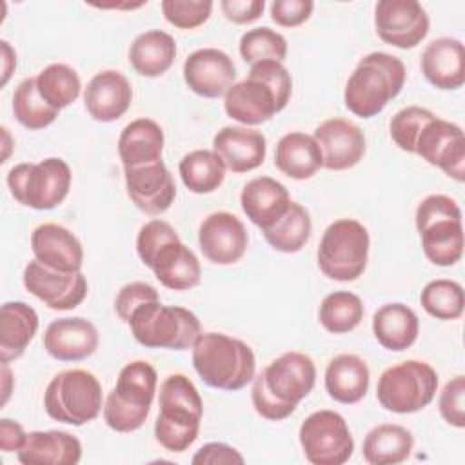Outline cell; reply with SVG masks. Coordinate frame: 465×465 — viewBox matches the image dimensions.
Listing matches in <instances>:
<instances>
[{
  "label": "cell",
  "mask_w": 465,
  "mask_h": 465,
  "mask_svg": "<svg viewBox=\"0 0 465 465\" xmlns=\"http://www.w3.org/2000/svg\"><path fill=\"white\" fill-rule=\"evenodd\" d=\"M300 445L312 465H343L354 450V440L345 418L329 409L312 412L300 425Z\"/></svg>",
  "instance_id": "7c38bea8"
},
{
  "label": "cell",
  "mask_w": 465,
  "mask_h": 465,
  "mask_svg": "<svg viewBox=\"0 0 465 465\" xmlns=\"http://www.w3.org/2000/svg\"><path fill=\"white\" fill-rule=\"evenodd\" d=\"M311 214L296 202H291L287 211L272 225L262 229L267 243L272 249L287 254L298 252L302 247H305L311 238Z\"/></svg>",
  "instance_id": "d590c367"
},
{
  "label": "cell",
  "mask_w": 465,
  "mask_h": 465,
  "mask_svg": "<svg viewBox=\"0 0 465 465\" xmlns=\"http://www.w3.org/2000/svg\"><path fill=\"white\" fill-rule=\"evenodd\" d=\"M13 113L20 125L31 131H38L51 125L60 111L53 109L40 96L36 78H25L16 85L13 93Z\"/></svg>",
  "instance_id": "ab89813d"
},
{
  "label": "cell",
  "mask_w": 465,
  "mask_h": 465,
  "mask_svg": "<svg viewBox=\"0 0 465 465\" xmlns=\"http://www.w3.org/2000/svg\"><path fill=\"white\" fill-rule=\"evenodd\" d=\"M369 231L354 218H340L325 231L318 245L320 271L336 282L360 278L369 260Z\"/></svg>",
  "instance_id": "9c48e42d"
},
{
  "label": "cell",
  "mask_w": 465,
  "mask_h": 465,
  "mask_svg": "<svg viewBox=\"0 0 465 465\" xmlns=\"http://www.w3.org/2000/svg\"><path fill=\"white\" fill-rule=\"evenodd\" d=\"M372 332L383 349L405 351L418 338L420 320L405 303H385L372 316Z\"/></svg>",
  "instance_id": "1f68e13d"
},
{
  "label": "cell",
  "mask_w": 465,
  "mask_h": 465,
  "mask_svg": "<svg viewBox=\"0 0 465 465\" xmlns=\"http://www.w3.org/2000/svg\"><path fill=\"white\" fill-rule=\"evenodd\" d=\"M198 243L209 262L216 265H232L243 258L249 236L238 216L227 211H218L200 223Z\"/></svg>",
  "instance_id": "e0dca14e"
},
{
  "label": "cell",
  "mask_w": 465,
  "mask_h": 465,
  "mask_svg": "<svg viewBox=\"0 0 465 465\" xmlns=\"http://www.w3.org/2000/svg\"><path fill=\"white\" fill-rule=\"evenodd\" d=\"M374 27L385 44L412 49L429 33V15L416 0H381L374 7Z\"/></svg>",
  "instance_id": "5bb4252c"
},
{
  "label": "cell",
  "mask_w": 465,
  "mask_h": 465,
  "mask_svg": "<svg viewBox=\"0 0 465 465\" xmlns=\"http://www.w3.org/2000/svg\"><path fill=\"white\" fill-rule=\"evenodd\" d=\"M127 325L134 340L147 349L185 351L202 334L194 312L178 305H163L160 300L140 305Z\"/></svg>",
  "instance_id": "52a82bcc"
},
{
  "label": "cell",
  "mask_w": 465,
  "mask_h": 465,
  "mask_svg": "<svg viewBox=\"0 0 465 465\" xmlns=\"http://www.w3.org/2000/svg\"><path fill=\"white\" fill-rule=\"evenodd\" d=\"M369 380V367L356 354H338L325 369V391L338 403H358L367 394Z\"/></svg>",
  "instance_id": "f546056e"
},
{
  "label": "cell",
  "mask_w": 465,
  "mask_h": 465,
  "mask_svg": "<svg viewBox=\"0 0 465 465\" xmlns=\"http://www.w3.org/2000/svg\"><path fill=\"white\" fill-rule=\"evenodd\" d=\"M183 185L194 194L214 193L225 180V165L222 158L209 149L187 153L178 163Z\"/></svg>",
  "instance_id": "8d00e7d4"
},
{
  "label": "cell",
  "mask_w": 465,
  "mask_h": 465,
  "mask_svg": "<svg viewBox=\"0 0 465 465\" xmlns=\"http://www.w3.org/2000/svg\"><path fill=\"white\" fill-rule=\"evenodd\" d=\"M312 138L322 151V167L329 171L354 167L367 149L363 131L345 118H329L322 122L314 129Z\"/></svg>",
  "instance_id": "d6986e66"
},
{
  "label": "cell",
  "mask_w": 465,
  "mask_h": 465,
  "mask_svg": "<svg viewBox=\"0 0 465 465\" xmlns=\"http://www.w3.org/2000/svg\"><path fill=\"white\" fill-rule=\"evenodd\" d=\"M414 154L421 156L427 163L440 167L456 182H463L465 136L460 125L434 116L421 129L414 145Z\"/></svg>",
  "instance_id": "4fadbf2b"
},
{
  "label": "cell",
  "mask_w": 465,
  "mask_h": 465,
  "mask_svg": "<svg viewBox=\"0 0 465 465\" xmlns=\"http://www.w3.org/2000/svg\"><path fill=\"white\" fill-rule=\"evenodd\" d=\"M440 414L452 427H465V378L461 374L449 380L440 394Z\"/></svg>",
  "instance_id": "f6af8a7d"
},
{
  "label": "cell",
  "mask_w": 465,
  "mask_h": 465,
  "mask_svg": "<svg viewBox=\"0 0 465 465\" xmlns=\"http://www.w3.org/2000/svg\"><path fill=\"white\" fill-rule=\"evenodd\" d=\"M213 151L222 158L225 169L232 173H249L265 160V136L251 127L227 125L213 138Z\"/></svg>",
  "instance_id": "cb8c5ba5"
},
{
  "label": "cell",
  "mask_w": 465,
  "mask_h": 465,
  "mask_svg": "<svg viewBox=\"0 0 465 465\" xmlns=\"http://www.w3.org/2000/svg\"><path fill=\"white\" fill-rule=\"evenodd\" d=\"M405 78L407 71L398 56L381 51L369 53L345 84V107L360 118H372L401 93Z\"/></svg>",
  "instance_id": "277c9868"
},
{
  "label": "cell",
  "mask_w": 465,
  "mask_h": 465,
  "mask_svg": "<svg viewBox=\"0 0 465 465\" xmlns=\"http://www.w3.org/2000/svg\"><path fill=\"white\" fill-rule=\"evenodd\" d=\"M143 265L171 291H189L202 280V267L196 254L178 236L160 245Z\"/></svg>",
  "instance_id": "44dd1931"
},
{
  "label": "cell",
  "mask_w": 465,
  "mask_h": 465,
  "mask_svg": "<svg viewBox=\"0 0 465 465\" xmlns=\"http://www.w3.org/2000/svg\"><path fill=\"white\" fill-rule=\"evenodd\" d=\"M194 465H232L243 463V456L231 445L222 441H211L202 445L191 460Z\"/></svg>",
  "instance_id": "681fc988"
},
{
  "label": "cell",
  "mask_w": 465,
  "mask_h": 465,
  "mask_svg": "<svg viewBox=\"0 0 465 465\" xmlns=\"http://www.w3.org/2000/svg\"><path fill=\"white\" fill-rule=\"evenodd\" d=\"M104 394L98 378L84 369L58 372L44 392V409L49 418L67 425H85L104 411Z\"/></svg>",
  "instance_id": "ba28073f"
},
{
  "label": "cell",
  "mask_w": 465,
  "mask_h": 465,
  "mask_svg": "<svg viewBox=\"0 0 465 465\" xmlns=\"http://www.w3.org/2000/svg\"><path fill=\"white\" fill-rule=\"evenodd\" d=\"M2 376H4V398H2V405H4L7 401V398H9V392H11V389H9L11 371H9L7 363H2Z\"/></svg>",
  "instance_id": "db71d44e"
},
{
  "label": "cell",
  "mask_w": 465,
  "mask_h": 465,
  "mask_svg": "<svg viewBox=\"0 0 465 465\" xmlns=\"http://www.w3.org/2000/svg\"><path fill=\"white\" fill-rule=\"evenodd\" d=\"M420 303L425 312L436 320H458L465 307L463 287L458 282L445 278L432 280L423 287Z\"/></svg>",
  "instance_id": "60d3db41"
},
{
  "label": "cell",
  "mask_w": 465,
  "mask_h": 465,
  "mask_svg": "<svg viewBox=\"0 0 465 465\" xmlns=\"http://www.w3.org/2000/svg\"><path fill=\"white\" fill-rule=\"evenodd\" d=\"M363 302L349 291H334L322 300L318 318L325 331L345 334L354 331L363 320Z\"/></svg>",
  "instance_id": "74e56055"
},
{
  "label": "cell",
  "mask_w": 465,
  "mask_h": 465,
  "mask_svg": "<svg viewBox=\"0 0 465 465\" xmlns=\"http://www.w3.org/2000/svg\"><path fill=\"white\" fill-rule=\"evenodd\" d=\"M292 78L282 62L252 64L245 80L232 84L223 98L229 118L249 125L269 122L291 100Z\"/></svg>",
  "instance_id": "6da1fadb"
},
{
  "label": "cell",
  "mask_w": 465,
  "mask_h": 465,
  "mask_svg": "<svg viewBox=\"0 0 465 465\" xmlns=\"http://www.w3.org/2000/svg\"><path fill=\"white\" fill-rule=\"evenodd\" d=\"M274 165L292 180H307L322 167V151L311 134L292 131L278 140Z\"/></svg>",
  "instance_id": "d6a6232c"
},
{
  "label": "cell",
  "mask_w": 465,
  "mask_h": 465,
  "mask_svg": "<svg viewBox=\"0 0 465 465\" xmlns=\"http://www.w3.org/2000/svg\"><path fill=\"white\" fill-rule=\"evenodd\" d=\"M35 78L40 96L56 111L71 105L82 89L78 73L67 64H51Z\"/></svg>",
  "instance_id": "f35d334b"
},
{
  "label": "cell",
  "mask_w": 465,
  "mask_h": 465,
  "mask_svg": "<svg viewBox=\"0 0 465 465\" xmlns=\"http://www.w3.org/2000/svg\"><path fill=\"white\" fill-rule=\"evenodd\" d=\"M220 9L232 24H251L258 20L265 9L263 0H222Z\"/></svg>",
  "instance_id": "f907efd6"
},
{
  "label": "cell",
  "mask_w": 465,
  "mask_h": 465,
  "mask_svg": "<svg viewBox=\"0 0 465 465\" xmlns=\"http://www.w3.org/2000/svg\"><path fill=\"white\" fill-rule=\"evenodd\" d=\"M193 367L202 381L220 391H240L254 380L252 349L223 332H202L193 345Z\"/></svg>",
  "instance_id": "3957f363"
},
{
  "label": "cell",
  "mask_w": 465,
  "mask_h": 465,
  "mask_svg": "<svg viewBox=\"0 0 465 465\" xmlns=\"http://www.w3.org/2000/svg\"><path fill=\"white\" fill-rule=\"evenodd\" d=\"M156 369L143 360L127 363L116 380L114 389L104 403V420L114 432L138 430L151 411L156 394Z\"/></svg>",
  "instance_id": "5b68a950"
},
{
  "label": "cell",
  "mask_w": 465,
  "mask_h": 465,
  "mask_svg": "<svg viewBox=\"0 0 465 465\" xmlns=\"http://www.w3.org/2000/svg\"><path fill=\"white\" fill-rule=\"evenodd\" d=\"M421 73L438 89H460L465 82V49L456 38L441 36L427 44L421 53Z\"/></svg>",
  "instance_id": "484cf974"
},
{
  "label": "cell",
  "mask_w": 465,
  "mask_h": 465,
  "mask_svg": "<svg viewBox=\"0 0 465 465\" xmlns=\"http://www.w3.org/2000/svg\"><path fill=\"white\" fill-rule=\"evenodd\" d=\"M71 169L62 158H45L38 163H18L7 173L11 196L31 209L49 211L58 207L71 189Z\"/></svg>",
  "instance_id": "30bf717a"
},
{
  "label": "cell",
  "mask_w": 465,
  "mask_h": 465,
  "mask_svg": "<svg viewBox=\"0 0 465 465\" xmlns=\"http://www.w3.org/2000/svg\"><path fill=\"white\" fill-rule=\"evenodd\" d=\"M238 49L242 58L251 65L263 60L283 62L287 56V40L269 27H254L242 35Z\"/></svg>",
  "instance_id": "b9f144b4"
},
{
  "label": "cell",
  "mask_w": 465,
  "mask_h": 465,
  "mask_svg": "<svg viewBox=\"0 0 465 465\" xmlns=\"http://www.w3.org/2000/svg\"><path fill=\"white\" fill-rule=\"evenodd\" d=\"M38 331V314L25 302H5L0 316V360H18Z\"/></svg>",
  "instance_id": "4dcf8cb0"
},
{
  "label": "cell",
  "mask_w": 465,
  "mask_h": 465,
  "mask_svg": "<svg viewBox=\"0 0 465 465\" xmlns=\"http://www.w3.org/2000/svg\"><path fill=\"white\" fill-rule=\"evenodd\" d=\"M438 374L420 360H407L385 369L376 385V398L385 411L412 414L425 409L436 396Z\"/></svg>",
  "instance_id": "8fae6325"
},
{
  "label": "cell",
  "mask_w": 465,
  "mask_h": 465,
  "mask_svg": "<svg viewBox=\"0 0 465 465\" xmlns=\"http://www.w3.org/2000/svg\"><path fill=\"white\" fill-rule=\"evenodd\" d=\"M31 251L42 265L60 272H78L84 262L80 240L64 225L42 223L31 234Z\"/></svg>",
  "instance_id": "7402d4cb"
},
{
  "label": "cell",
  "mask_w": 465,
  "mask_h": 465,
  "mask_svg": "<svg viewBox=\"0 0 465 465\" xmlns=\"http://www.w3.org/2000/svg\"><path fill=\"white\" fill-rule=\"evenodd\" d=\"M24 427L9 418L0 420V449L4 452H18L25 441Z\"/></svg>",
  "instance_id": "816d5d0a"
},
{
  "label": "cell",
  "mask_w": 465,
  "mask_h": 465,
  "mask_svg": "<svg viewBox=\"0 0 465 465\" xmlns=\"http://www.w3.org/2000/svg\"><path fill=\"white\" fill-rule=\"evenodd\" d=\"M163 129L151 118L129 122L118 136V156L124 167H136L162 160Z\"/></svg>",
  "instance_id": "f1b7e54d"
},
{
  "label": "cell",
  "mask_w": 465,
  "mask_h": 465,
  "mask_svg": "<svg viewBox=\"0 0 465 465\" xmlns=\"http://www.w3.org/2000/svg\"><path fill=\"white\" fill-rule=\"evenodd\" d=\"M133 100V87L129 80L114 69H105L96 73L85 91L84 104L87 113L96 122H114L124 116Z\"/></svg>",
  "instance_id": "d4e9b609"
},
{
  "label": "cell",
  "mask_w": 465,
  "mask_h": 465,
  "mask_svg": "<svg viewBox=\"0 0 465 465\" xmlns=\"http://www.w3.org/2000/svg\"><path fill=\"white\" fill-rule=\"evenodd\" d=\"M311 0H274L271 4V18L282 27H298L312 15Z\"/></svg>",
  "instance_id": "c3c4849f"
},
{
  "label": "cell",
  "mask_w": 465,
  "mask_h": 465,
  "mask_svg": "<svg viewBox=\"0 0 465 465\" xmlns=\"http://www.w3.org/2000/svg\"><path fill=\"white\" fill-rule=\"evenodd\" d=\"M124 174L131 202L145 214L156 216L173 205L176 198V185L163 160L136 167H124Z\"/></svg>",
  "instance_id": "ac0fdd59"
},
{
  "label": "cell",
  "mask_w": 465,
  "mask_h": 465,
  "mask_svg": "<svg viewBox=\"0 0 465 465\" xmlns=\"http://www.w3.org/2000/svg\"><path fill=\"white\" fill-rule=\"evenodd\" d=\"M182 73L193 93L203 98H218L234 84L236 65L222 49L203 47L185 58Z\"/></svg>",
  "instance_id": "ffe728a7"
},
{
  "label": "cell",
  "mask_w": 465,
  "mask_h": 465,
  "mask_svg": "<svg viewBox=\"0 0 465 465\" xmlns=\"http://www.w3.org/2000/svg\"><path fill=\"white\" fill-rule=\"evenodd\" d=\"M251 398H252V405H254V411L265 418V420H271V421H280V420H285L289 418L296 409L292 407H287L283 403H280L269 391L267 387L263 385V380L262 376H254L252 380V391H251Z\"/></svg>",
  "instance_id": "7dc6e473"
},
{
  "label": "cell",
  "mask_w": 465,
  "mask_h": 465,
  "mask_svg": "<svg viewBox=\"0 0 465 465\" xmlns=\"http://www.w3.org/2000/svg\"><path fill=\"white\" fill-rule=\"evenodd\" d=\"M416 229L429 262L450 267L463 256V225L458 203L445 194H429L416 209Z\"/></svg>",
  "instance_id": "8992f818"
},
{
  "label": "cell",
  "mask_w": 465,
  "mask_h": 465,
  "mask_svg": "<svg viewBox=\"0 0 465 465\" xmlns=\"http://www.w3.org/2000/svg\"><path fill=\"white\" fill-rule=\"evenodd\" d=\"M0 45H2V58H4V69H2V71H4V78H2V85H5L7 80H9V76H11V73H13L15 67H16V54H15V51L11 49L9 42L2 40Z\"/></svg>",
  "instance_id": "f5cc1de1"
},
{
  "label": "cell",
  "mask_w": 465,
  "mask_h": 465,
  "mask_svg": "<svg viewBox=\"0 0 465 465\" xmlns=\"http://www.w3.org/2000/svg\"><path fill=\"white\" fill-rule=\"evenodd\" d=\"M16 458L24 465H76L82 443L64 430H33L27 432Z\"/></svg>",
  "instance_id": "4316f807"
},
{
  "label": "cell",
  "mask_w": 465,
  "mask_h": 465,
  "mask_svg": "<svg viewBox=\"0 0 465 465\" xmlns=\"http://www.w3.org/2000/svg\"><path fill=\"white\" fill-rule=\"evenodd\" d=\"M267 391L283 405L296 409L316 383V367L311 356L289 351L272 360L260 372Z\"/></svg>",
  "instance_id": "2e32d148"
},
{
  "label": "cell",
  "mask_w": 465,
  "mask_h": 465,
  "mask_svg": "<svg viewBox=\"0 0 465 465\" xmlns=\"http://www.w3.org/2000/svg\"><path fill=\"white\" fill-rule=\"evenodd\" d=\"M24 287L35 298L53 311H69L78 307L87 296V280L78 272H60L31 260L22 274Z\"/></svg>",
  "instance_id": "9a60e30c"
},
{
  "label": "cell",
  "mask_w": 465,
  "mask_h": 465,
  "mask_svg": "<svg viewBox=\"0 0 465 465\" xmlns=\"http://www.w3.org/2000/svg\"><path fill=\"white\" fill-rule=\"evenodd\" d=\"M289 191L271 176H258L247 182L240 194L245 216L260 229L272 225L291 203Z\"/></svg>",
  "instance_id": "83f0119b"
},
{
  "label": "cell",
  "mask_w": 465,
  "mask_h": 465,
  "mask_svg": "<svg viewBox=\"0 0 465 465\" xmlns=\"http://www.w3.org/2000/svg\"><path fill=\"white\" fill-rule=\"evenodd\" d=\"M436 114L430 113L425 107H418V105H409L400 109L389 124V131H391V138L394 140V143L405 151V153H414V145L416 140L421 133V129L425 127L427 122H430Z\"/></svg>",
  "instance_id": "7bdbcfd3"
},
{
  "label": "cell",
  "mask_w": 465,
  "mask_h": 465,
  "mask_svg": "<svg viewBox=\"0 0 465 465\" xmlns=\"http://www.w3.org/2000/svg\"><path fill=\"white\" fill-rule=\"evenodd\" d=\"M174 58L176 42L162 29H151L138 35L129 47V62L133 69L147 78H156L167 73Z\"/></svg>",
  "instance_id": "836d02e7"
},
{
  "label": "cell",
  "mask_w": 465,
  "mask_h": 465,
  "mask_svg": "<svg viewBox=\"0 0 465 465\" xmlns=\"http://www.w3.org/2000/svg\"><path fill=\"white\" fill-rule=\"evenodd\" d=\"M44 349L58 361H80L98 349V331L85 318H58L44 332Z\"/></svg>",
  "instance_id": "603a6c76"
},
{
  "label": "cell",
  "mask_w": 465,
  "mask_h": 465,
  "mask_svg": "<svg viewBox=\"0 0 465 465\" xmlns=\"http://www.w3.org/2000/svg\"><path fill=\"white\" fill-rule=\"evenodd\" d=\"M160 412L154 421V438L169 452L187 450L198 438L203 401L185 374H169L160 385Z\"/></svg>",
  "instance_id": "7a4b0ae2"
},
{
  "label": "cell",
  "mask_w": 465,
  "mask_h": 465,
  "mask_svg": "<svg viewBox=\"0 0 465 465\" xmlns=\"http://www.w3.org/2000/svg\"><path fill=\"white\" fill-rule=\"evenodd\" d=\"M211 0H163L162 13L165 20L178 29H196L211 16Z\"/></svg>",
  "instance_id": "ee69618b"
},
{
  "label": "cell",
  "mask_w": 465,
  "mask_h": 465,
  "mask_svg": "<svg viewBox=\"0 0 465 465\" xmlns=\"http://www.w3.org/2000/svg\"><path fill=\"white\" fill-rule=\"evenodd\" d=\"M154 300H160V298H158V291L153 285L145 282H131L118 291L114 300V311L122 322L129 323L133 312L140 305Z\"/></svg>",
  "instance_id": "bcb514c9"
},
{
  "label": "cell",
  "mask_w": 465,
  "mask_h": 465,
  "mask_svg": "<svg viewBox=\"0 0 465 465\" xmlns=\"http://www.w3.org/2000/svg\"><path fill=\"white\" fill-rule=\"evenodd\" d=\"M414 447L412 432L396 423L371 429L363 440V460L371 465H396L405 461Z\"/></svg>",
  "instance_id": "e575fe53"
}]
</instances>
